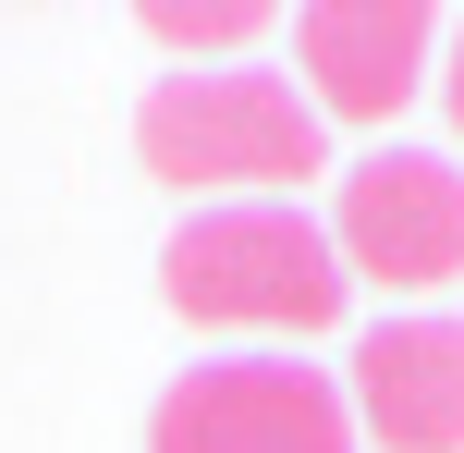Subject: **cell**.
Segmentation results:
<instances>
[{"label":"cell","mask_w":464,"mask_h":453,"mask_svg":"<svg viewBox=\"0 0 464 453\" xmlns=\"http://www.w3.org/2000/svg\"><path fill=\"white\" fill-rule=\"evenodd\" d=\"M135 160L171 196L281 209L305 172H330V123L305 111L294 74H160L135 111Z\"/></svg>","instance_id":"1"},{"label":"cell","mask_w":464,"mask_h":453,"mask_svg":"<svg viewBox=\"0 0 464 453\" xmlns=\"http://www.w3.org/2000/svg\"><path fill=\"white\" fill-rule=\"evenodd\" d=\"M160 294L171 319H196V331H330L343 319V258H330V221L305 209H196L184 233L160 245Z\"/></svg>","instance_id":"2"},{"label":"cell","mask_w":464,"mask_h":453,"mask_svg":"<svg viewBox=\"0 0 464 453\" xmlns=\"http://www.w3.org/2000/svg\"><path fill=\"white\" fill-rule=\"evenodd\" d=\"M147 453H354V405L330 368L208 356L147 405Z\"/></svg>","instance_id":"3"},{"label":"cell","mask_w":464,"mask_h":453,"mask_svg":"<svg viewBox=\"0 0 464 453\" xmlns=\"http://www.w3.org/2000/svg\"><path fill=\"white\" fill-rule=\"evenodd\" d=\"M330 258H343V282H379V294L464 282V172L440 147H367L330 196Z\"/></svg>","instance_id":"4"},{"label":"cell","mask_w":464,"mask_h":453,"mask_svg":"<svg viewBox=\"0 0 464 453\" xmlns=\"http://www.w3.org/2000/svg\"><path fill=\"white\" fill-rule=\"evenodd\" d=\"M294 62L318 123H392L416 86H440V13L428 0H305Z\"/></svg>","instance_id":"5"},{"label":"cell","mask_w":464,"mask_h":453,"mask_svg":"<svg viewBox=\"0 0 464 453\" xmlns=\"http://www.w3.org/2000/svg\"><path fill=\"white\" fill-rule=\"evenodd\" d=\"M343 405L379 453H464V319H379L354 343Z\"/></svg>","instance_id":"6"},{"label":"cell","mask_w":464,"mask_h":453,"mask_svg":"<svg viewBox=\"0 0 464 453\" xmlns=\"http://www.w3.org/2000/svg\"><path fill=\"white\" fill-rule=\"evenodd\" d=\"M135 25L171 49V62H196V49H245V37H269V0H147Z\"/></svg>","instance_id":"7"},{"label":"cell","mask_w":464,"mask_h":453,"mask_svg":"<svg viewBox=\"0 0 464 453\" xmlns=\"http://www.w3.org/2000/svg\"><path fill=\"white\" fill-rule=\"evenodd\" d=\"M440 98H452V135H464V13L440 25Z\"/></svg>","instance_id":"8"}]
</instances>
